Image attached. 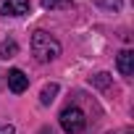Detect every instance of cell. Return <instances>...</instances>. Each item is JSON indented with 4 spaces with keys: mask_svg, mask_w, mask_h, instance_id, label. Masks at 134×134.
Returning <instances> with one entry per match:
<instances>
[{
    "mask_svg": "<svg viewBox=\"0 0 134 134\" xmlns=\"http://www.w3.org/2000/svg\"><path fill=\"white\" fill-rule=\"evenodd\" d=\"M32 55H34L40 63H50V60H55V58L60 55V42H58L50 32L37 29V32L32 34Z\"/></svg>",
    "mask_w": 134,
    "mask_h": 134,
    "instance_id": "cell-1",
    "label": "cell"
},
{
    "mask_svg": "<svg viewBox=\"0 0 134 134\" xmlns=\"http://www.w3.org/2000/svg\"><path fill=\"white\" fill-rule=\"evenodd\" d=\"M58 121H60V129H63L66 134H82V131H84V126H87V116H84V110H82V108H76V105L63 108Z\"/></svg>",
    "mask_w": 134,
    "mask_h": 134,
    "instance_id": "cell-2",
    "label": "cell"
},
{
    "mask_svg": "<svg viewBox=\"0 0 134 134\" xmlns=\"http://www.w3.org/2000/svg\"><path fill=\"white\" fill-rule=\"evenodd\" d=\"M29 0H0V16H26Z\"/></svg>",
    "mask_w": 134,
    "mask_h": 134,
    "instance_id": "cell-3",
    "label": "cell"
},
{
    "mask_svg": "<svg viewBox=\"0 0 134 134\" xmlns=\"http://www.w3.org/2000/svg\"><path fill=\"white\" fill-rule=\"evenodd\" d=\"M26 87H29V76H26L21 69H11V71H8V90L16 92V95H21Z\"/></svg>",
    "mask_w": 134,
    "mask_h": 134,
    "instance_id": "cell-4",
    "label": "cell"
},
{
    "mask_svg": "<svg viewBox=\"0 0 134 134\" xmlns=\"http://www.w3.org/2000/svg\"><path fill=\"white\" fill-rule=\"evenodd\" d=\"M116 66H118V74L129 79V76L134 74V53H131V50H121L118 58H116Z\"/></svg>",
    "mask_w": 134,
    "mask_h": 134,
    "instance_id": "cell-5",
    "label": "cell"
},
{
    "mask_svg": "<svg viewBox=\"0 0 134 134\" xmlns=\"http://www.w3.org/2000/svg\"><path fill=\"white\" fill-rule=\"evenodd\" d=\"M58 90H60V87H58L55 82H50V84H45V87H42V92H40V103H42V105H50V103L55 100V95H58Z\"/></svg>",
    "mask_w": 134,
    "mask_h": 134,
    "instance_id": "cell-6",
    "label": "cell"
},
{
    "mask_svg": "<svg viewBox=\"0 0 134 134\" xmlns=\"http://www.w3.org/2000/svg\"><path fill=\"white\" fill-rule=\"evenodd\" d=\"M71 5H74V0H42V8L45 11H66Z\"/></svg>",
    "mask_w": 134,
    "mask_h": 134,
    "instance_id": "cell-7",
    "label": "cell"
},
{
    "mask_svg": "<svg viewBox=\"0 0 134 134\" xmlns=\"http://www.w3.org/2000/svg\"><path fill=\"white\" fill-rule=\"evenodd\" d=\"M16 53H19L16 40H3V42H0V58H13Z\"/></svg>",
    "mask_w": 134,
    "mask_h": 134,
    "instance_id": "cell-8",
    "label": "cell"
},
{
    "mask_svg": "<svg viewBox=\"0 0 134 134\" xmlns=\"http://www.w3.org/2000/svg\"><path fill=\"white\" fill-rule=\"evenodd\" d=\"M121 3H124V0H97V5L100 8H105V11H121Z\"/></svg>",
    "mask_w": 134,
    "mask_h": 134,
    "instance_id": "cell-9",
    "label": "cell"
},
{
    "mask_svg": "<svg viewBox=\"0 0 134 134\" xmlns=\"http://www.w3.org/2000/svg\"><path fill=\"white\" fill-rule=\"evenodd\" d=\"M108 82H110L108 74H97V76H92V84H95V87H108Z\"/></svg>",
    "mask_w": 134,
    "mask_h": 134,
    "instance_id": "cell-10",
    "label": "cell"
},
{
    "mask_svg": "<svg viewBox=\"0 0 134 134\" xmlns=\"http://www.w3.org/2000/svg\"><path fill=\"white\" fill-rule=\"evenodd\" d=\"M0 134H16V129L8 124V126H0Z\"/></svg>",
    "mask_w": 134,
    "mask_h": 134,
    "instance_id": "cell-11",
    "label": "cell"
}]
</instances>
